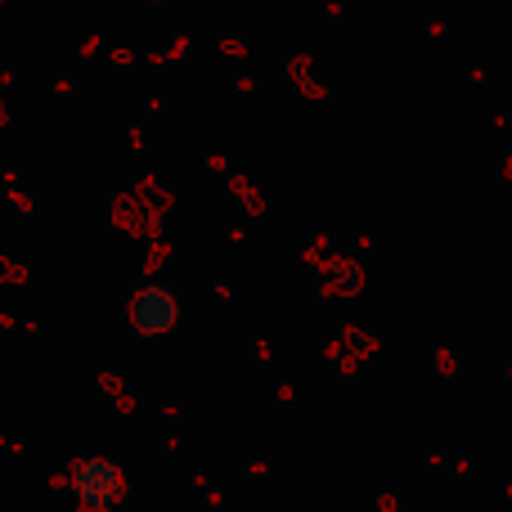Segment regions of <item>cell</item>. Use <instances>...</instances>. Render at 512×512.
I'll use <instances>...</instances> for the list:
<instances>
[{
    "label": "cell",
    "instance_id": "1",
    "mask_svg": "<svg viewBox=\"0 0 512 512\" xmlns=\"http://www.w3.org/2000/svg\"><path fill=\"white\" fill-rule=\"evenodd\" d=\"M126 495V472L122 463L108 459H86L72 468V499L86 512H113Z\"/></svg>",
    "mask_w": 512,
    "mask_h": 512
},
{
    "label": "cell",
    "instance_id": "2",
    "mask_svg": "<svg viewBox=\"0 0 512 512\" xmlns=\"http://www.w3.org/2000/svg\"><path fill=\"white\" fill-rule=\"evenodd\" d=\"M131 319H135V328H140V333H167V328L180 319V301H176V292L162 288V283H149V288H144L140 297H135Z\"/></svg>",
    "mask_w": 512,
    "mask_h": 512
}]
</instances>
